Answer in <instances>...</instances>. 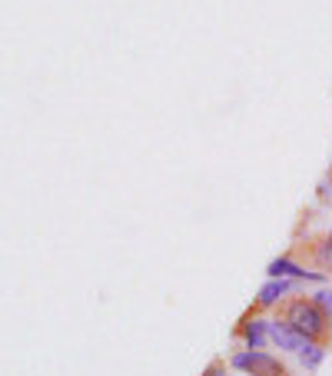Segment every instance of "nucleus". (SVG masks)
Wrapping results in <instances>:
<instances>
[{
	"label": "nucleus",
	"mask_w": 332,
	"mask_h": 376,
	"mask_svg": "<svg viewBox=\"0 0 332 376\" xmlns=\"http://www.w3.org/2000/svg\"><path fill=\"white\" fill-rule=\"evenodd\" d=\"M299 357H303L306 370H319V363L326 360V343H313V347L306 350V353H299Z\"/></svg>",
	"instance_id": "6e6552de"
},
{
	"label": "nucleus",
	"mask_w": 332,
	"mask_h": 376,
	"mask_svg": "<svg viewBox=\"0 0 332 376\" xmlns=\"http://www.w3.org/2000/svg\"><path fill=\"white\" fill-rule=\"evenodd\" d=\"M266 277L269 280H296V283H326L329 277L326 273H319V270H306L303 263H296V257H276L269 267H266Z\"/></svg>",
	"instance_id": "7ed1b4c3"
},
{
	"label": "nucleus",
	"mask_w": 332,
	"mask_h": 376,
	"mask_svg": "<svg viewBox=\"0 0 332 376\" xmlns=\"http://www.w3.org/2000/svg\"><path fill=\"white\" fill-rule=\"evenodd\" d=\"M329 237H332V230H329Z\"/></svg>",
	"instance_id": "9b49d317"
},
{
	"label": "nucleus",
	"mask_w": 332,
	"mask_h": 376,
	"mask_svg": "<svg viewBox=\"0 0 332 376\" xmlns=\"http://www.w3.org/2000/svg\"><path fill=\"white\" fill-rule=\"evenodd\" d=\"M329 177H332V174H329Z\"/></svg>",
	"instance_id": "f8f14e48"
},
{
	"label": "nucleus",
	"mask_w": 332,
	"mask_h": 376,
	"mask_svg": "<svg viewBox=\"0 0 332 376\" xmlns=\"http://www.w3.org/2000/svg\"><path fill=\"white\" fill-rule=\"evenodd\" d=\"M209 376H219V367H213V370H209Z\"/></svg>",
	"instance_id": "9d476101"
},
{
	"label": "nucleus",
	"mask_w": 332,
	"mask_h": 376,
	"mask_svg": "<svg viewBox=\"0 0 332 376\" xmlns=\"http://www.w3.org/2000/svg\"><path fill=\"white\" fill-rule=\"evenodd\" d=\"M296 290V280H266V287L259 290V297H256V313L259 310H269V307H279L283 303V297H289Z\"/></svg>",
	"instance_id": "0eeeda50"
},
{
	"label": "nucleus",
	"mask_w": 332,
	"mask_h": 376,
	"mask_svg": "<svg viewBox=\"0 0 332 376\" xmlns=\"http://www.w3.org/2000/svg\"><path fill=\"white\" fill-rule=\"evenodd\" d=\"M269 343L279 350H286V353H306V350L313 347L309 340H303L296 330H289L283 323V320H269Z\"/></svg>",
	"instance_id": "423d86ee"
},
{
	"label": "nucleus",
	"mask_w": 332,
	"mask_h": 376,
	"mask_svg": "<svg viewBox=\"0 0 332 376\" xmlns=\"http://www.w3.org/2000/svg\"><path fill=\"white\" fill-rule=\"evenodd\" d=\"M229 367L239 370L246 376H289V370L283 367V360L266 353V350H243L229 357Z\"/></svg>",
	"instance_id": "f03ea898"
},
{
	"label": "nucleus",
	"mask_w": 332,
	"mask_h": 376,
	"mask_svg": "<svg viewBox=\"0 0 332 376\" xmlns=\"http://www.w3.org/2000/svg\"><path fill=\"white\" fill-rule=\"evenodd\" d=\"M289 330H296L309 343H329L332 337V320L323 313V307L313 297H289L279 303V317Z\"/></svg>",
	"instance_id": "f257e3e1"
},
{
	"label": "nucleus",
	"mask_w": 332,
	"mask_h": 376,
	"mask_svg": "<svg viewBox=\"0 0 332 376\" xmlns=\"http://www.w3.org/2000/svg\"><path fill=\"white\" fill-rule=\"evenodd\" d=\"M313 300L319 303V307H323V313H326V317L332 320V290H319V293H316Z\"/></svg>",
	"instance_id": "1a4fd4ad"
},
{
	"label": "nucleus",
	"mask_w": 332,
	"mask_h": 376,
	"mask_svg": "<svg viewBox=\"0 0 332 376\" xmlns=\"http://www.w3.org/2000/svg\"><path fill=\"white\" fill-rule=\"evenodd\" d=\"M239 340L246 343V350H266L269 343V320L263 313H249L243 323H239Z\"/></svg>",
	"instance_id": "39448f33"
},
{
	"label": "nucleus",
	"mask_w": 332,
	"mask_h": 376,
	"mask_svg": "<svg viewBox=\"0 0 332 376\" xmlns=\"http://www.w3.org/2000/svg\"><path fill=\"white\" fill-rule=\"evenodd\" d=\"M299 253H306L309 267L329 277L332 273V237L323 233V237H309L306 243H299Z\"/></svg>",
	"instance_id": "20e7f679"
}]
</instances>
